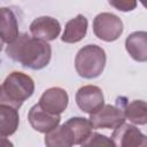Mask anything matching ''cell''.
Instances as JSON below:
<instances>
[{"label": "cell", "mask_w": 147, "mask_h": 147, "mask_svg": "<svg viewBox=\"0 0 147 147\" xmlns=\"http://www.w3.org/2000/svg\"><path fill=\"white\" fill-rule=\"evenodd\" d=\"M80 146L82 147H116L111 138L98 132H92L91 136Z\"/></svg>", "instance_id": "cell-18"}, {"label": "cell", "mask_w": 147, "mask_h": 147, "mask_svg": "<svg viewBox=\"0 0 147 147\" xmlns=\"http://www.w3.org/2000/svg\"><path fill=\"white\" fill-rule=\"evenodd\" d=\"M68 102L69 96L65 90L61 87H51L41 94L38 105L51 114L61 115L67 109Z\"/></svg>", "instance_id": "cell-8"}, {"label": "cell", "mask_w": 147, "mask_h": 147, "mask_svg": "<svg viewBox=\"0 0 147 147\" xmlns=\"http://www.w3.org/2000/svg\"><path fill=\"white\" fill-rule=\"evenodd\" d=\"M106 52L98 45H86L82 47L75 57V69L77 74L86 79L99 77L106 67Z\"/></svg>", "instance_id": "cell-3"}, {"label": "cell", "mask_w": 147, "mask_h": 147, "mask_svg": "<svg viewBox=\"0 0 147 147\" xmlns=\"http://www.w3.org/2000/svg\"><path fill=\"white\" fill-rule=\"evenodd\" d=\"M6 54L24 68L40 70L48 65L52 57V47L45 40L21 33L15 41L7 45Z\"/></svg>", "instance_id": "cell-1"}, {"label": "cell", "mask_w": 147, "mask_h": 147, "mask_svg": "<svg viewBox=\"0 0 147 147\" xmlns=\"http://www.w3.org/2000/svg\"><path fill=\"white\" fill-rule=\"evenodd\" d=\"M87 26H88L87 18L84 15L78 14L76 17L67 22L61 40L67 44H75L80 41L86 36Z\"/></svg>", "instance_id": "cell-13"}, {"label": "cell", "mask_w": 147, "mask_h": 147, "mask_svg": "<svg viewBox=\"0 0 147 147\" xmlns=\"http://www.w3.org/2000/svg\"><path fill=\"white\" fill-rule=\"evenodd\" d=\"M125 49L137 62H147V32L134 31L125 39Z\"/></svg>", "instance_id": "cell-11"}, {"label": "cell", "mask_w": 147, "mask_h": 147, "mask_svg": "<svg viewBox=\"0 0 147 147\" xmlns=\"http://www.w3.org/2000/svg\"><path fill=\"white\" fill-rule=\"evenodd\" d=\"M141 5H142V6L145 7V8H147V1H145V0H142V1H141Z\"/></svg>", "instance_id": "cell-22"}, {"label": "cell", "mask_w": 147, "mask_h": 147, "mask_svg": "<svg viewBox=\"0 0 147 147\" xmlns=\"http://www.w3.org/2000/svg\"><path fill=\"white\" fill-rule=\"evenodd\" d=\"M34 92L33 79L21 71L10 72L1 85L0 103L18 109Z\"/></svg>", "instance_id": "cell-2"}, {"label": "cell", "mask_w": 147, "mask_h": 147, "mask_svg": "<svg viewBox=\"0 0 147 147\" xmlns=\"http://www.w3.org/2000/svg\"><path fill=\"white\" fill-rule=\"evenodd\" d=\"M76 103L86 114H94L105 106L102 90L95 85H84L76 93Z\"/></svg>", "instance_id": "cell-5"}, {"label": "cell", "mask_w": 147, "mask_h": 147, "mask_svg": "<svg viewBox=\"0 0 147 147\" xmlns=\"http://www.w3.org/2000/svg\"><path fill=\"white\" fill-rule=\"evenodd\" d=\"M90 122L94 129H116L125 121L123 109L113 105H105L96 113L90 115Z\"/></svg>", "instance_id": "cell-6"}, {"label": "cell", "mask_w": 147, "mask_h": 147, "mask_svg": "<svg viewBox=\"0 0 147 147\" xmlns=\"http://www.w3.org/2000/svg\"><path fill=\"white\" fill-rule=\"evenodd\" d=\"M137 147H147V136L144 137V140H142L141 144H140L139 146H137Z\"/></svg>", "instance_id": "cell-21"}, {"label": "cell", "mask_w": 147, "mask_h": 147, "mask_svg": "<svg viewBox=\"0 0 147 147\" xmlns=\"http://www.w3.org/2000/svg\"><path fill=\"white\" fill-rule=\"evenodd\" d=\"M141 131L129 123H123L116 127L111 134V139L116 147H137L144 140Z\"/></svg>", "instance_id": "cell-10"}, {"label": "cell", "mask_w": 147, "mask_h": 147, "mask_svg": "<svg viewBox=\"0 0 147 147\" xmlns=\"http://www.w3.org/2000/svg\"><path fill=\"white\" fill-rule=\"evenodd\" d=\"M109 5L115 7L117 10H121V11H131V10H133L137 7V1H133V0H129V1L127 0L113 1V0H110Z\"/></svg>", "instance_id": "cell-19"}, {"label": "cell", "mask_w": 147, "mask_h": 147, "mask_svg": "<svg viewBox=\"0 0 147 147\" xmlns=\"http://www.w3.org/2000/svg\"><path fill=\"white\" fill-rule=\"evenodd\" d=\"M20 124V116L16 108L0 103V136L6 138L16 132Z\"/></svg>", "instance_id": "cell-15"}, {"label": "cell", "mask_w": 147, "mask_h": 147, "mask_svg": "<svg viewBox=\"0 0 147 147\" xmlns=\"http://www.w3.org/2000/svg\"><path fill=\"white\" fill-rule=\"evenodd\" d=\"M65 124L70 127L75 137V145H82L92 133L94 129L90 119L85 117H71L69 118Z\"/></svg>", "instance_id": "cell-16"}, {"label": "cell", "mask_w": 147, "mask_h": 147, "mask_svg": "<svg viewBox=\"0 0 147 147\" xmlns=\"http://www.w3.org/2000/svg\"><path fill=\"white\" fill-rule=\"evenodd\" d=\"M1 147H14L13 142L6 138H1Z\"/></svg>", "instance_id": "cell-20"}, {"label": "cell", "mask_w": 147, "mask_h": 147, "mask_svg": "<svg viewBox=\"0 0 147 147\" xmlns=\"http://www.w3.org/2000/svg\"><path fill=\"white\" fill-rule=\"evenodd\" d=\"M93 32L100 40L115 41L123 33V22L113 13H100L93 20Z\"/></svg>", "instance_id": "cell-4"}, {"label": "cell", "mask_w": 147, "mask_h": 147, "mask_svg": "<svg viewBox=\"0 0 147 147\" xmlns=\"http://www.w3.org/2000/svg\"><path fill=\"white\" fill-rule=\"evenodd\" d=\"M0 36L2 42L11 44L15 41L18 36V22L13 9L2 7L1 8V18H0Z\"/></svg>", "instance_id": "cell-12"}, {"label": "cell", "mask_w": 147, "mask_h": 147, "mask_svg": "<svg viewBox=\"0 0 147 147\" xmlns=\"http://www.w3.org/2000/svg\"><path fill=\"white\" fill-rule=\"evenodd\" d=\"M28 119H29L30 125L36 131L46 134L49 131H52L59 126L61 116L46 111L37 103L30 108L29 114H28Z\"/></svg>", "instance_id": "cell-7"}, {"label": "cell", "mask_w": 147, "mask_h": 147, "mask_svg": "<svg viewBox=\"0 0 147 147\" xmlns=\"http://www.w3.org/2000/svg\"><path fill=\"white\" fill-rule=\"evenodd\" d=\"M126 119L137 125L147 124V102L142 100H133L125 105L123 109Z\"/></svg>", "instance_id": "cell-17"}, {"label": "cell", "mask_w": 147, "mask_h": 147, "mask_svg": "<svg viewBox=\"0 0 147 147\" xmlns=\"http://www.w3.org/2000/svg\"><path fill=\"white\" fill-rule=\"evenodd\" d=\"M30 32L32 37L45 41L55 40L61 32L60 22L51 16H40L34 18L30 24Z\"/></svg>", "instance_id": "cell-9"}, {"label": "cell", "mask_w": 147, "mask_h": 147, "mask_svg": "<svg viewBox=\"0 0 147 147\" xmlns=\"http://www.w3.org/2000/svg\"><path fill=\"white\" fill-rule=\"evenodd\" d=\"M46 147H72L75 137L70 127L64 123L45 134Z\"/></svg>", "instance_id": "cell-14"}]
</instances>
